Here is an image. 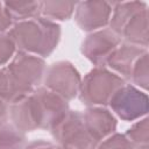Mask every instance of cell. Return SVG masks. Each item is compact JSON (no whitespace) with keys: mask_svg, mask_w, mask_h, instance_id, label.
Listing matches in <instances>:
<instances>
[{"mask_svg":"<svg viewBox=\"0 0 149 149\" xmlns=\"http://www.w3.org/2000/svg\"><path fill=\"white\" fill-rule=\"evenodd\" d=\"M3 6L14 23L41 16L42 1H6Z\"/></svg>","mask_w":149,"mask_h":149,"instance_id":"14","label":"cell"},{"mask_svg":"<svg viewBox=\"0 0 149 149\" xmlns=\"http://www.w3.org/2000/svg\"><path fill=\"white\" fill-rule=\"evenodd\" d=\"M8 118H9V105L5 100L0 99V127L7 122Z\"/></svg>","mask_w":149,"mask_h":149,"instance_id":"24","label":"cell"},{"mask_svg":"<svg viewBox=\"0 0 149 149\" xmlns=\"http://www.w3.org/2000/svg\"><path fill=\"white\" fill-rule=\"evenodd\" d=\"M50 133L56 143L68 149H97L99 146L88 133L80 111L70 109Z\"/></svg>","mask_w":149,"mask_h":149,"instance_id":"5","label":"cell"},{"mask_svg":"<svg viewBox=\"0 0 149 149\" xmlns=\"http://www.w3.org/2000/svg\"><path fill=\"white\" fill-rule=\"evenodd\" d=\"M81 76L69 61H58L45 69L44 87L58 94L66 101L74 99L80 88Z\"/></svg>","mask_w":149,"mask_h":149,"instance_id":"6","label":"cell"},{"mask_svg":"<svg viewBox=\"0 0 149 149\" xmlns=\"http://www.w3.org/2000/svg\"><path fill=\"white\" fill-rule=\"evenodd\" d=\"M126 43L141 48L148 47V7L136 13L125 26L120 35Z\"/></svg>","mask_w":149,"mask_h":149,"instance_id":"12","label":"cell"},{"mask_svg":"<svg viewBox=\"0 0 149 149\" xmlns=\"http://www.w3.org/2000/svg\"><path fill=\"white\" fill-rule=\"evenodd\" d=\"M125 84L126 80L113 71L105 66H95L81 79L78 97L87 107H105Z\"/></svg>","mask_w":149,"mask_h":149,"instance_id":"4","label":"cell"},{"mask_svg":"<svg viewBox=\"0 0 149 149\" xmlns=\"http://www.w3.org/2000/svg\"><path fill=\"white\" fill-rule=\"evenodd\" d=\"M69 111V101L40 86L31 94L9 105V119L24 134L36 129L50 132Z\"/></svg>","mask_w":149,"mask_h":149,"instance_id":"1","label":"cell"},{"mask_svg":"<svg viewBox=\"0 0 149 149\" xmlns=\"http://www.w3.org/2000/svg\"><path fill=\"white\" fill-rule=\"evenodd\" d=\"M23 149H68V148H65L58 143L50 142V141L36 140V141H31L28 144H26Z\"/></svg>","mask_w":149,"mask_h":149,"instance_id":"21","label":"cell"},{"mask_svg":"<svg viewBox=\"0 0 149 149\" xmlns=\"http://www.w3.org/2000/svg\"><path fill=\"white\" fill-rule=\"evenodd\" d=\"M26 141V134L12 123L6 122L0 127V149H23Z\"/></svg>","mask_w":149,"mask_h":149,"instance_id":"16","label":"cell"},{"mask_svg":"<svg viewBox=\"0 0 149 149\" xmlns=\"http://www.w3.org/2000/svg\"><path fill=\"white\" fill-rule=\"evenodd\" d=\"M112 15L108 23V28L116 35H121L122 29L128 23V21L140 10L148 7L147 2L143 1H127V2H112Z\"/></svg>","mask_w":149,"mask_h":149,"instance_id":"13","label":"cell"},{"mask_svg":"<svg viewBox=\"0 0 149 149\" xmlns=\"http://www.w3.org/2000/svg\"><path fill=\"white\" fill-rule=\"evenodd\" d=\"M137 149H148V146H140L137 147Z\"/></svg>","mask_w":149,"mask_h":149,"instance_id":"25","label":"cell"},{"mask_svg":"<svg viewBox=\"0 0 149 149\" xmlns=\"http://www.w3.org/2000/svg\"><path fill=\"white\" fill-rule=\"evenodd\" d=\"M76 3L72 1H42L41 16L54 22L69 20L74 13Z\"/></svg>","mask_w":149,"mask_h":149,"instance_id":"15","label":"cell"},{"mask_svg":"<svg viewBox=\"0 0 149 149\" xmlns=\"http://www.w3.org/2000/svg\"><path fill=\"white\" fill-rule=\"evenodd\" d=\"M84 123L91 136L100 143L116 130V118L105 107H87L83 112Z\"/></svg>","mask_w":149,"mask_h":149,"instance_id":"10","label":"cell"},{"mask_svg":"<svg viewBox=\"0 0 149 149\" xmlns=\"http://www.w3.org/2000/svg\"><path fill=\"white\" fill-rule=\"evenodd\" d=\"M125 136L136 147L148 146L149 143V120L147 116L140 119L127 129Z\"/></svg>","mask_w":149,"mask_h":149,"instance_id":"17","label":"cell"},{"mask_svg":"<svg viewBox=\"0 0 149 149\" xmlns=\"http://www.w3.org/2000/svg\"><path fill=\"white\" fill-rule=\"evenodd\" d=\"M14 22L12 21L9 14L7 13L3 2L0 1V34H5L8 33L9 29L13 27Z\"/></svg>","mask_w":149,"mask_h":149,"instance_id":"23","label":"cell"},{"mask_svg":"<svg viewBox=\"0 0 149 149\" xmlns=\"http://www.w3.org/2000/svg\"><path fill=\"white\" fill-rule=\"evenodd\" d=\"M97 149H137V147L134 146L125 134L114 133L101 141Z\"/></svg>","mask_w":149,"mask_h":149,"instance_id":"19","label":"cell"},{"mask_svg":"<svg viewBox=\"0 0 149 149\" xmlns=\"http://www.w3.org/2000/svg\"><path fill=\"white\" fill-rule=\"evenodd\" d=\"M112 113L123 121H135L147 115L149 100L146 92L132 84L120 87L109 101Z\"/></svg>","mask_w":149,"mask_h":149,"instance_id":"7","label":"cell"},{"mask_svg":"<svg viewBox=\"0 0 149 149\" xmlns=\"http://www.w3.org/2000/svg\"><path fill=\"white\" fill-rule=\"evenodd\" d=\"M122 43L119 35L109 28L93 31L81 43V54L95 66H106L108 57Z\"/></svg>","mask_w":149,"mask_h":149,"instance_id":"8","label":"cell"},{"mask_svg":"<svg viewBox=\"0 0 149 149\" xmlns=\"http://www.w3.org/2000/svg\"><path fill=\"white\" fill-rule=\"evenodd\" d=\"M9 83L5 68H0V99L5 100L9 105Z\"/></svg>","mask_w":149,"mask_h":149,"instance_id":"22","label":"cell"},{"mask_svg":"<svg viewBox=\"0 0 149 149\" xmlns=\"http://www.w3.org/2000/svg\"><path fill=\"white\" fill-rule=\"evenodd\" d=\"M144 52H147L146 48H141L134 44L122 42L108 57L106 65L109 69H112L114 73L120 76L122 79L130 80L133 68L136 61Z\"/></svg>","mask_w":149,"mask_h":149,"instance_id":"11","label":"cell"},{"mask_svg":"<svg viewBox=\"0 0 149 149\" xmlns=\"http://www.w3.org/2000/svg\"><path fill=\"white\" fill-rule=\"evenodd\" d=\"M8 35L14 41L16 49L41 58L50 56L61 40V26L43 16L16 22Z\"/></svg>","mask_w":149,"mask_h":149,"instance_id":"2","label":"cell"},{"mask_svg":"<svg viewBox=\"0 0 149 149\" xmlns=\"http://www.w3.org/2000/svg\"><path fill=\"white\" fill-rule=\"evenodd\" d=\"M113 3L107 1H81L76 3L74 21L77 26L88 33L104 29L108 26Z\"/></svg>","mask_w":149,"mask_h":149,"instance_id":"9","label":"cell"},{"mask_svg":"<svg viewBox=\"0 0 149 149\" xmlns=\"http://www.w3.org/2000/svg\"><path fill=\"white\" fill-rule=\"evenodd\" d=\"M16 54V45L8 33L0 34V68L7 65Z\"/></svg>","mask_w":149,"mask_h":149,"instance_id":"20","label":"cell"},{"mask_svg":"<svg viewBox=\"0 0 149 149\" xmlns=\"http://www.w3.org/2000/svg\"><path fill=\"white\" fill-rule=\"evenodd\" d=\"M43 58L16 51L12 61L5 66L9 83V105L31 94L43 83L45 73Z\"/></svg>","mask_w":149,"mask_h":149,"instance_id":"3","label":"cell"},{"mask_svg":"<svg viewBox=\"0 0 149 149\" xmlns=\"http://www.w3.org/2000/svg\"><path fill=\"white\" fill-rule=\"evenodd\" d=\"M130 80L134 85L139 86L140 88H143L144 91L148 88L149 84V69H148V51L144 52L135 63Z\"/></svg>","mask_w":149,"mask_h":149,"instance_id":"18","label":"cell"}]
</instances>
